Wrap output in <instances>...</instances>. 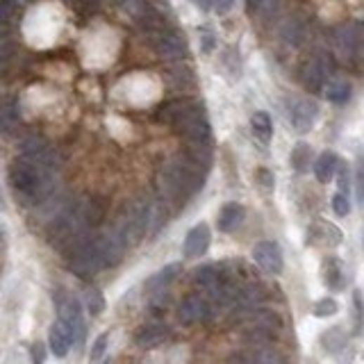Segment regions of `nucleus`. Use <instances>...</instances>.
<instances>
[{"label":"nucleus","instance_id":"obj_1","mask_svg":"<svg viewBox=\"0 0 364 364\" xmlns=\"http://www.w3.org/2000/svg\"><path fill=\"white\" fill-rule=\"evenodd\" d=\"M203 167H198L194 160L187 155H180L164 162V167L157 174V187L164 200H178L185 203L189 196L203 187Z\"/></svg>","mask_w":364,"mask_h":364},{"label":"nucleus","instance_id":"obj_2","mask_svg":"<svg viewBox=\"0 0 364 364\" xmlns=\"http://www.w3.org/2000/svg\"><path fill=\"white\" fill-rule=\"evenodd\" d=\"M157 119L174 126L176 132H180L189 143H209V137H212L203 105L196 100L178 98L164 103L157 112Z\"/></svg>","mask_w":364,"mask_h":364},{"label":"nucleus","instance_id":"obj_3","mask_svg":"<svg viewBox=\"0 0 364 364\" xmlns=\"http://www.w3.org/2000/svg\"><path fill=\"white\" fill-rule=\"evenodd\" d=\"M155 221H157V207L152 205L150 198L139 196L123 205L114 230H117L119 237L123 239V244L130 248V246H137L141 239L150 233Z\"/></svg>","mask_w":364,"mask_h":364},{"label":"nucleus","instance_id":"obj_4","mask_svg":"<svg viewBox=\"0 0 364 364\" xmlns=\"http://www.w3.org/2000/svg\"><path fill=\"white\" fill-rule=\"evenodd\" d=\"M64 253L66 260H69V269L78 278H91L108 266L100 246V237H96L91 233L78 237Z\"/></svg>","mask_w":364,"mask_h":364},{"label":"nucleus","instance_id":"obj_5","mask_svg":"<svg viewBox=\"0 0 364 364\" xmlns=\"http://www.w3.org/2000/svg\"><path fill=\"white\" fill-rule=\"evenodd\" d=\"M317 117H319V108H317V103L310 98L296 96V98L287 103V119H290L292 128L296 132H310Z\"/></svg>","mask_w":364,"mask_h":364},{"label":"nucleus","instance_id":"obj_6","mask_svg":"<svg viewBox=\"0 0 364 364\" xmlns=\"http://www.w3.org/2000/svg\"><path fill=\"white\" fill-rule=\"evenodd\" d=\"M303 84L308 89L319 91L323 89V84L330 80L332 75V60L325 53H317L312 55L308 62L303 64Z\"/></svg>","mask_w":364,"mask_h":364},{"label":"nucleus","instance_id":"obj_7","mask_svg":"<svg viewBox=\"0 0 364 364\" xmlns=\"http://www.w3.org/2000/svg\"><path fill=\"white\" fill-rule=\"evenodd\" d=\"M152 48L164 60H182L187 55V41L185 37L176 30H160L152 32Z\"/></svg>","mask_w":364,"mask_h":364},{"label":"nucleus","instance_id":"obj_8","mask_svg":"<svg viewBox=\"0 0 364 364\" xmlns=\"http://www.w3.org/2000/svg\"><path fill=\"white\" fill-rule=\"evenodd\" d=\"M253 260L266 275H280L282 273V251L275 242H260L253 246Z\"/></svg>","mask_w":364,"mask_h":364},{"label":"nucleus","instance_id":"obj_9","mask_svg":"<svg viewBox=\"0 0 364 364\" xmlns=\"http://www.w3.org/2000/svg\"><path fill=\"white\" fill-rule=\"evenodd\" d=\"M212 308H209V301L205 296H189V299L182 301L180 310H178V321L182 325H194L200 321H207Z\"/></svg>","mask_w":364,"mask_h":364},{"label":"nucleus","instance_id":"obj_10","mask_svg":"<svg viewBox=\"0 0 364 364\" xmlns=\"http://www.w3.org/2000/svg\"><path fill=\"white\" fill-rule=\"evenodd\" d=\"M337 48L346 60L356 62L362 53V27L360 23H349L337 32Z\"/></svg>","mask_w":364,"mask_h":364},{"label":"nucleus","instance_id":"obj_11","mask_svg":"<svg viewBox=\"0 0 364 364\" xmlns=\"http://www.w3.org/2000/svg\"><path fill=\"white\" fill-rule=\"evenodd\" d=\"M60 319L71 328L73 344H80L84 339V319H82L80 303L75 299H64L60 303Z\"/></svg>","mask_w":364,"mask_h":364},{"label":"nucleus","instance_id":"obj_12","mask_svg":"<svg viewBox=\"0 0 364 364\" xmlns=\"http://www.w3.org/2000/svg\"><path fill=\"white\" fill-rule=\"evenodd\" d=\"M209 239H212V235H209V228L207 223H198L194 226L187 233L185 237V244H182V253H185V257H200L207 253L209 248Z\"/></svg>","mask_w":364,"mask_h":364},{"label":"nucleus","instance_id":"obj_13","mask_svg":"<svg viewBox=\"0 0 364 364\" xmlns=\"http://www.w3.org/2000/svg\"><path fill=\"white\" fill-rule=\"evenodd\" d=\"M48 346H51L55 358H66L73 346V332L62 319H57L51 325V332H48Z\"/></svg>","mask_w":364,"mask_h":364},{"label":"nucleus","instance_id":"obj_14","mask_svg":"<svg viewBox=\"0 0 364 364\" xmlns=\"http://www.w3.org/2000/svg\"><path fill=\"white\" fill-rule=\"evenodd\" d=\"M169 325L167 323H148L135 334V344L141 351H150V349H157L162 346L167 339H169Z\"/></svg>","mask_w":364,"mask_h":364},{"label":"nucleus","instance_id":"obj_15","mask_svg":"<svg viewBox=\"0 0 364 364\" xmlns=\"http://www.w3.org/2000/svg\"><path fill=\"white\" fill-rule=\"evenodd\" d=\"M246 353H239L233 360L239 362H255V364H275V362H282L285 358L278 353L273 346L269 344H257V346H246Z\"/></svg>","mask_w":364,"mask_h":364},{"label":"nucleus","instance_id":"obj_16","mask_svg":"<svg viewBox=\"0 0 364 364\" xmlns=\"http://www.w3.org/2000/svg\"><path fill=\"white\" fill-rule=\"evenodd\" d=\"M308 242L314 246H337L342 242V233L332 223H325V221H317L308 233Z\"/></svg>","mask_w":364,"mask_h":364},{"label":"nucleus","instance_id":"obj_17","mask_svg":"<svg viewBox=\"0 0 364 364\" xmlns=\"http://www.w3.org/2000/svg\"><path fill=\"white\" fill-rule=\"evenodd\" d=\"M21 130V114L14 100L0 105V135L3 137H16Z\"/></svg>","mask_w":364,"mask_h":364},{"label":"nucleus","instance_id":"obj_18","mask_svg":"<svg viewBox=\"0 0 364 364\" xmlns=\"http://www.w3.org/2000/svg\"><path fill=\"white\" fill-rule=\"evenodd\" d=\"M180 271H182V266H180L178 262H174V264H167L164 269H160L157 273H152V275L148 278V280H146V292H148V294L164 292L167 287L176 280Z\"/></svg>","mask_w":364,"mask_h":364},{"label":"nucleus","instance_id":"obj_19","mask_svg":"<svg viewBox=\"0 0 364 364\" xmlns=\"http://www.w3.org/2000/svg\"><path fill=\"white\" fill-rule=\"evenodd\" d=\"M244 207L242 205H237V203H228L221 207V212H219V219H216V223H219V230L221 233H235V230L244 223Z\"/></svg>","mask_w":364,"mask_h":364},{"label":"nucleus","instance_id":"obj_20","mask_svg":"<svg viewBox=\"0 0 364 364\" xmlns=\"http://www.w3.org/2000/svg\"><path fill=\"white\" fill-rule=\"evenodd\" d=\"M321 278L323 282L330 287V290H342L344 285V264L337 257L328 255L321 264Z\"/></svg>","mask_w":364,"mask_h":364},{"label":"nucleus","instance_id":"obj_21","mask_svg":"<svg viewBox=\"0 0 364 364\" xmlns=\"http://www.w3.org/2000/svg\"><path fill=\"white\" fill-rule=\"evenodd\" d=\"M337 169H339V160L330 150H323L317 157V162H314V176H317L319 182H330L334 174H337Z\"/></svg>","mask_w":364,"mask_h":364},{"label":"nucleus","instance_id":"obj_22","mask_svg":"<svg viewBox=\"0 0 364 364\" xmlns=\"http://www.w3.org/2000/svg\"><path fill=\"white\" fill-rule=\"evenodd\" d=\"M323 91H325V98L334 105H346L353 96V87L349 80H328L323 84Z\"/></svg>","mask_w":364,"mask_h":364},{"label":"nucleus","instance_id":"obj_23","mask_svg":"<svg viewBox=\"0 0 364 364\" xmlns=\"http://www.w3.org/2000/svg\"><path fill=\"white\" fill-rule=\"evenodd\" d=\"M251 126H253V132H255V137H257V139L264 141V143H269V141H271L273 126H271L269 114H266V112H255L253 117H251Z\"/></svg>","mask_w":364,"mask_h":364},{"label":"nucleus","instance_id":"obj_24","mask_svg":"<svg viewBox=\"0 0 364 364\" xmlns=\"http://www.w3.org/2000/svg\"><path fill=\"white\" fill-rule=\"evenodd\" d=\"M292 167L296 169V171H308L310 169V160H312V150H310V146L305 141H301V143H296L294 146V150H292Z\"/></svg>","mask_w":364,"mask_h":364},{"label":"nucleus","instance_id":"obj_25","mask_svg":"<svg viewBox=\"0 0 364 364\" xmlns=\"http://www.w3.org/2000/svg\"><path fill=\"white\" fill-rule=\"evenodd\" d=\"M321 344L325 351H339L342 346H346V334L342 328H330L321 334Z\"/></svg>","mask_w":364,"mask_h":364},{"label":"nucleus","instance_id":"obj_26","mask_svg":"<svg viewBox=\"0 0 364 364\" xmlns=\"http://www.w3.org/2000/svg\"><path fill=\"white\" fill-rule=\"evenodd\" d=\"M248 9H251L253 14L262 16V18H269L275 14L278 9V0H246Z\"/></svg>","mask_w":364,"mask_h":364},{"label":"nucleus","instance_id":"obj_27","mask_svg":"<svg viewBox=\"0 0 364 364\" xmlns=\"http://www.w3.org/2000/svg\"><path fill=\"white\" fill-rule=\"evenodd\" d=\"M84 303H87V310L91 317H100L103 310H105V299L98 290H89L87 296H84Z\"/></svg>","mask_w":364,"mask_h":364},{"label":"nucleus","instance_id":"obj_28","mask_svg":"<svg viewBox=\"0 0 364 364\" xmlns=\"http://www.w3.org/2000/svg\"><path fill=\"white\" fill-rule=\"evenodd\" d=\"M337 310H339V305L332 299H321L314 303V317H319V319L332 317V314H337Z\"/></svg>","mask_w":364,"mask_h":364},{"label":"nucleus","instance_id":"obj_29","mask_svg":"<svg viewBox=\"0 0 364 364\" xmlns=\"http://www.w3.org/2000/svg\"><path fill=\"white\" fill-rule=\"evenodd\" d=\"M108 346H110V334H108V332L98 334V337H96V342H93V346H91L89 360H91V362L103 360V356L108 353Z\"/></svg>","mask_w":364,"mask_h":364},{"label":"nucleus","instance_id":"obj_30","mask_svg":"<svg viewBox=\"0 0 364 364\" xmlns=\"http://www.w3.org/2000/svg\"><path fill=\"white\" fill-rule=\"evenodd\" d=\"M332 209L337 216H346L351 212V200H349V194H344V191H337V194L332 196Z\"/></svg>","mask_w":364,"mask_h":364},{"label":"nucleus","instance_id":"obj_31","mask_svg":"<svg viewBox=\"0 0 364 364\" xmlns=\"http://www.w3.org/2000/svg\"><path fill=\"white\" fill-rule=\"evenodd\" d=\"M255 180L260 182L264 189H273V185H275L273 174H271V171H266V169H257L255 171Z\"/></svg>","mask_w":364,"mask_h":364},{"label":"nucleus","instance_id":"obj_32","mask_svg":"<svg viewBox=\"0 0 364 364\" xmlns=\"http://www.w3.org/2000/svg\"><path fill=\"white\" fill-rule=\"evenodd\" d=\"M9 62H12V53H9V48H0V73H5L9 69Z\"/></svg>","mask_w":364,"mask_h":364},{"label":"nucleus","instance_id":"obj_33","mask_svg":"<svg viewBox=\"0 0 364 364\" xmlns=\"http://www.w3.org/2000/svg\"><path fill=\"white\" fill-rule=\"evenodd\" d=\"M200 34H203V53H212L214 48V34L209 30H200Z\"/></svg>","mask_w":364,"mask_h":364},{"label":"nucleus","instance_id":"obj_34","mask_svg":"<svg viewBox=\"0 0 364 364\" xmlns=\"http://www.w3.org/2000/svg\"><path fill=\"white\" fill-rule=\"evenodd\" d=\"M214 7L219 14H228L235 7V0H214Z\"/></svg>","mask_w":364,"mask_h":364},{"label":"nucleus","instance_id":"obj_35","mask_svg":"<svg viewBox=\"0 0 364 364\" xmlns=\"http://www.w3.org/2000/svg\"><path fill=\"white\" fill-rule=\"evenodd\" d=\"M44 346H41V344H34V346H32V360L34 362H44Z\"/></svg>","mask_w":364,"mask_h":364},{"label":"nucleus","instance_id":"obj_36","mask_svg":"<svg viewBox=\"0 0 364 364\" xmlns=\"http://www.w3.org/2000/svg\"><path fill=\"white\" fill-rule=\"evenodd\" d=\"M196 7H200L203 12H207V9H212L214 7V0H194Z\"/></svg>","mask_w":364,"mask_h":364},{"label":"nucleus","instance_id":"obj_37","mask_svg":"<svg viewBox=\"0 0 364 364\" xmlns=\"http://www.w3.org/2000/svg\"><path fill=\"white\" fill-rule=\"evenodd\" d=\"M23 3H30V0H23Z\"/></svg>","mask_w":364,"mask_h":364}]
</instances>
